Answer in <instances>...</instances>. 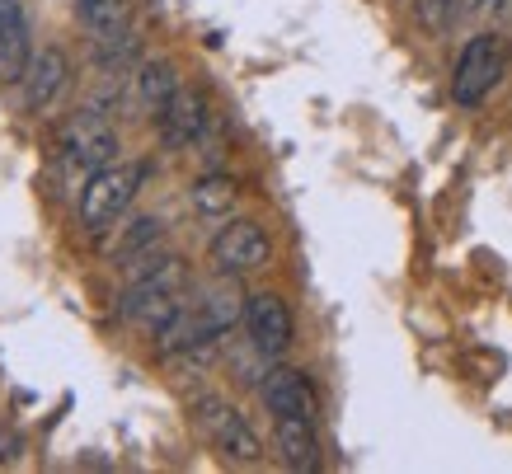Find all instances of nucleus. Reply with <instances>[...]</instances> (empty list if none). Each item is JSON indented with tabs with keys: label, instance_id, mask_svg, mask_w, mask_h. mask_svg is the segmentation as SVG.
Segmentation results:
<instances>
[{
	"label": "nucleus",
	"instance_id": "nucleus-1",
	"mask_svg": "<svg viewBox=\"0 0 512 474\" xmlns=\"http://www.w3.org/2000/svg\"><path fill=\"white\" fill-rule=\"evenodd\" d=\"M184 291H188V268L179 254H160V259H141L137 282L123 296V320L160 334L165 324L184 310Z\"/></svg>",
	"mask_w": 512,
	"mask_h": 474
},
{
	"label": "nucleus",
	"instance_id": "nucleus-2",
	"mask_svg": "<svg viewBox=\"0 0 512 474\" xmlns=\"http://www.w3.org/2000/svg\"><path fill=\"white\" fill-rule=\"evenodd\" d=\"M141 179H146V165L141 160H113V165L94 169L85 179V193H80V226L85 230H109L118 216L132 207Z\"/></svg>",
	"mask_w": 512,
	"mask_h": 474
},
{
	"label": "nucleus",
	"instance_id": "nucleus-3",
	"mask_svg": "<svg viewBox=\"0 0 512 474\" xmlns=\"http://www.w3.org/2000/svg\"><path fill=\"white\" fill-rule=\"evenodd\" d=\"M508 71V52L498 43L494 33H480V38H470L461 47V57H456V76H451V99L461 108H480L494 85L503 80Z\"/></svg>",
	"mask_w": 512,
	"mask_h": 474
},
{
	"label": "nucleus",
	"instance_id": "nucleus-4",
	"mask_svg": "<svg viewBox=\"0 0 512 474\" xmlns=\"http://www.w3.org/2000/svg\"><path fill=\"white\" fill-rule=\"evenodd\" d=\"M193 418H198V428L207 432V442L217 446L221 456L240 460V465H254V460L264 456V446H259L254 428L245 423V413L235 409V404H226L221 395H202L193 404Z\"/></svg>",
	"mask_w": 512,
	"mask_h": 474
},
{
	"label": "nucleus",
	"instance_id": "nucleus-5",
	"mask_svg": "<svg viewBox=\"0 0 512 474\" xmlns=\"http://www.w3.org/2000/svg\"><path fill=\"white\" fill-rule=\"evenodd\" d=\"M113 155H118V132L104 113L85 108L62 127V160L71 174H94V169L113 165Z\"/></svg>",
	"mask_w": 512,
	"mask_h": 474
},
{
	"label": "nucleus",
	"instance_id": "nucleus-6",
	"mask_svg": "<svg viewBox=\"0 0 512 474\" xmlns=\"http://www.w3.org/2000/svg\"><path fill=\"white\" fill-rule=\"evenodd\" d=\"M268 259H273V245H268L264 226H254V221H231L212 240V263L221 277H249L268 268Z\"/></svg>",
	"mask_w": 512,
	"mask_h": 474
},
{
	"label": "nucleus",
	"instance_id": "nucleus-7",
	"mask_svg": "<svg viewBox=\"0 0 512 474\" xmlns=\"http://www.w3.org/2000/svg\"><path fill=\"white\" fill-rule=\"evenodd\" d=\"M245 329L254 352H264V357H282L292 348V310L273 291H259L245 301Z\"/></svg>",
	"mask_w": 512,
	"mask_h": 474
},
{
	"label": "nucleus",
	"instance_id": "nucleus-8",
	"mask_svg": "<svg viewBox=\"0 0 512 474\" xmlns=\"http://www.w3.org/2000/svg\"><path fill=\"white\" fill-rule=\"evenodd\" d=\"M259 395H264L268 413L273 418H315V390L311 381L292 367H273L259 385Z\"/></svg>",
	"mask_w": 512,
	"mask_h": 474
},
{
	"label": "nucleus",
	"instance_id": "nucleus-9",
	"mask_svg": "<svg viewBox=\"0 0 512 474\" xmlns=\"http://www.w3.org/2000/svg\"><path fill=\"white\" fill-rule=\"evenodd\" d=\"M33 62L29 43V19L19 0H0V80H24Z\"/></svg>",
	"mask_w": 512,
	"mask_h": 474
},
{
	"label": "nucleus",
	"instance_id": "nucleus-10",
	"mask_svg": "<svg viewBox=\"0 0 512 474\" xmlns=\"http://www.w3.org/2000/svg\"><path fill=\"white\" fill-rule=\"evenodd\" d=\"M202 132H207V99L198 90H174V99L160 108L165 146H193Z\"/></svg>",
	"mask_w": 512,
	"mask_h": 474
},
{
	"label": "nucleus",
	"instance_id": "nucleus-11",
	"mask_svg": "<svg viewBox=\"0 0 512 474\" xmlns=\"http://www.w3.org/2000/svg\"><path fill=\"white\" fill-rule=\"evenodd\" d=\"M62 85H66V57L62 52H57V47L33 52L29 71H24V104H29V113L52 108V99L62 94Z\"/></svg>",
	"mask_w": 512,
	"mask_h": 474
},
{
	"label": "nucleus",
	"instance_id": "nucleus-12",
	"mask_svg": "<svg viewBox=\"0 0 512 474\" xmlns=\"http://www.w3.org/2000/svg\"><path fill=\"white\" fill-rule=\"evenodd\" d=\"M278 423V456L287 470H315L320 442H315V418H273Z\"/></svg>",
	"mask_w": 512,
	"mask_h": 474
},
{
	"label": "nucleus",
	"instance_id": "nucleus-13",
	"mask_svg": "<svg viewBox=\"0 0 512 474\" xmlns=\"http://www.w3.org/2000/svg\"><path fill=\"white\" fill-rule=\"evenodd\" d=\"M76 10H80V24H85L99 43L127 33V0H76Z\"/></svg>",
	"mask_w": 512,
	"mask_h": 474
},
{
	"label": "nucleus",
	"instance_id": "nucleus-14",
	"mask_svg": "<svg viewBox=\"0 0 512 474\" xmlns=\"http://www.w3.org/2000/svg\"><path fill=\"white\" fill-rule=\"evenodd\" d=\"M235 198H240V188H235V179H226V174H207V179L193 184V207H198L202 216H231Z\"/></svg>",
	"mask_w": 512,
	"mask_h": 474
},
{
	"label": "nucleus",
	"instance_id": "nucleus-15",
	"mask_svg": "<svg viewBox=\"0 0 512 474\" xmlns=\"http://www.w3.org/2000/svg\"><path fill=\"white\" fill-rule=\"evenodd\" d=\"M137 90H141V104L146 108H165L174 99V90H179V80H174V66L170 62H146L137 71Z\"/></svg>",
	"mask_w": 512,
	"mask_h": 474
},
{
	"label": "nucleus",
	"instance_id": "nucleus-16",
	"mask_svg": "<svg viewBox=\"0 0 512 474\" xmlns=\"http://www.w3.org/2000/svg\"><path fill=\"white\" fill-rule=\"evenodd\" d=\"M489 10H494L498 19H512V0H494V5H489Z\"/></svg>",
	"mask_w": 512,
	"mask_h": 474
}]
</instances>
